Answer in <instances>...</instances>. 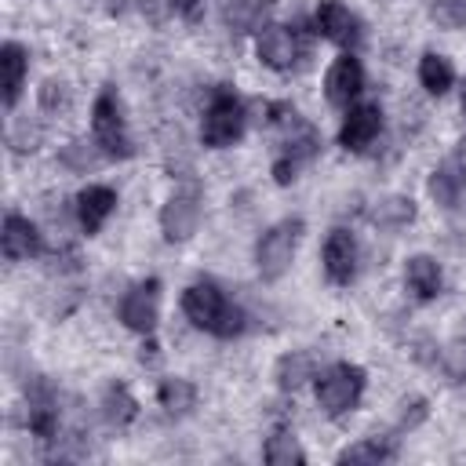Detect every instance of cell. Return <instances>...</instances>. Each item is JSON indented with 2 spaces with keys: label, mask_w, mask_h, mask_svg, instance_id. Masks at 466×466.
Returning <instances> with one entry per match:
<instances>
[{
  "label": "cell",
  "mask_w": 466,
  "mask_h": 466,
  "mask_svg": "<svg viewBox=\"0 0 466 466\" xmlns=\"http://www.w3.org/2000/svg\"><path fill=\"white\" fill-rule=\"evenodd\" d=\"M182 313L189 317L193 328L218 335V339H233L244 331V313L240 306H233L226 299V291L215 280H197L182 291Z\"/></svg>",
  "instance_id": "6da1fadb"
},
{
  "label": "cell",
  "mask_w": 466,
  "mask_h": 466,
  "mask_svg": "<svg viewBox=\"0 0 466 466\" xmlns=\"http://www.w3.org/2000/svg\"><path fill=\"white\" fill-rule=\"evenodd\" d=\"M244 135V106L229 87H218L200 120V142L211 149H226Z\"/></svg>",
  "instance_id": "7a4b0ae2"
},
{
  "label": "cell",
  "mask_w": 466,
  "mask_h": 466,
  "mask_svg": "<svg viewBox=\"0 0 466 466\" xmlns=\"http://www.w3.org/2000/svg\"><path fill=\"white\" fill-rule=\"evenodd\" d=\"M360 393H364V368H357V364L339 360L317 375V400L331 419L353 411Z\"/></svg>",
  "instance_id": "3957f363"
},
{
  "label": "cell",
  "mask_w": 466,
  "mask_h": 466,
  "mask_svg": "<svg viewBox=\"0 0 466 466\" xmlns=\"http://www.w3.org/2000/svg\"><path fill=\"white\" fill-rule=\"evenodd\" d=\"M299 237H302V222L299 218H284L277 226H269L258 244H255V266L262 273V280H280L295 258V248H299Z\"/></svg>",
  "instance_id": "277c9868"
},
{
  "label": "cell",
  "mask_w": 466,
  "mask_h": 466,
  "mask_svg": "<svg viewBox=\"0 0 466 466\" xmlns=\"http://www.w3.org/2000/svg\"><path fill=\"white\" fill-rule=\"evenodd\" d=\"M91 131H95V142H98V149L106 157H131V138H127L124 109H120V98L109 87L91 106Z\"/></svg>",
  "instance_id": "5b68a950"
},
{
  "label": "cell",
  "mask_w": 466,
  "mask_h": 466,
  "mask_svg": "<svg viewBox=\"0 0 466 466\" xmlns=\"http://www.w3.org/2000/svg\"><path fill=\"white\" fill-rule=\"evenodd\" d=\"M157 317H160V280H142V284H135L127 295H124V302H120V320H124V328H131V331H138V335H149L153 328H157Z\"/></svg>",
  "instance_id": "8992f818"
},
{
  "label": "cell",
  "mask_w": 466,
  "mask_h": 466,
  "mask_svg": "<svg viewBox=\"0 0 466 466\" xmlns=\"http://www.w3.org/2000/svg\"><path fill=\"white\" fill-rule=\"evenodd\" d=\"M200 222V193L197 186H186V189H175L160 211V229L167 240H186Z\"/></svg>",
  "instance_id": "52a82bcc"
},
{
  "label": "cell",
  "mask_w": 466,
  "mask_h": 466,
  "mask_svg": "<svg viewBox=\"0 0 466 466\" xmlns=\"http://www.w3.org/2000/svg\"><path fill=\"white\" fill-rule=\"evenodd\" d=\"M313 22H317V33L324 40L339 44V47H357L360 44V18L339 0H320Z\"/></svg>",
  "instance_id": "ba28073f"
},
{
  "label": "cell",
  "mask_w": 466,
  "mask_h": 466,
  "mask_svg": "<svg viewBox=\"0 0 466 466\" xmlns=\"http://www.w3.org/2000/svg\"><path fill=\"white\" fill-rule=\"evenodd\" d=\"M379 131H382V109L375 102L350 106L346 116H342V127H339V146L360 153V149H368L375 142Z\"/></svg>",
  "instance_id": "9c48e42d"
},
{
  "label": "cell",
  "mask_w": 466,
  "mask_h": 466,
  "mask_svg": "<svg viewBox=\"0 0 466 466\" xmlns=\"http://www.w3.org/2000/svg\"><path fill=\"white\" fill-rule=\"evenodd\" d=\"M360 87H364V69H360V62H357L350 51L339 55V58L328 66V73H324V95H328V102L350 109V102L360 95Z\"/></svg>",
  "instance_id": "30bf717a"
},
{
  "label": "cell",
  "mask_w": 466,
  "mask_h": 466,
  "mask_svg": "<svg viewBox=\"0 0 466 466\" xmlns=\"http://www.w3.org/2000/svg\"><path fill=\"white\" fill-rule=\"evenodd\" d=\"M255 51H258V62L262 66L284 73V69H291L299 62V36L288 25H266L262 36H258V44H255Z\"/></svg>",
  "instance_id": "8fae6325"
},
{
  "label": "cell",
  "mask_w": 466,
  "mask_h": 466,
  "mask_svg": "<svg viewBox=\"0 0 466 466\" xmlns=\"http://www.w3.org/2000/svg\"><path fill=\"white\" fill-rule=\"evenodd\" d=\"M324 273L335 284H350L357 273V240L350 229H331L324 240Z\"/></svg>",
  "instance_id": "7c38bea8"
},
{
  "label": "cell",
  "mask_w": 466,
  "mask_h": 466,
  "mask_svg": "<svg viewBox=\"0 0 466 466\" xmlns=\"http://www.w3.org/2000/svg\"><path fill=\"white\" fill-rule=\"evenodd\" d=\"M4 255L11 258V262H22V258H36L40 255V248H44V240H40V229L25 218V215H7L4 218Z\"/></svg>",
  "instance_id": "4fadbf2b"
},
{
  "label": "cell",
  "mask_w": 466,
  "mask_h": 466,
  "mask_svg": "<svg viewBox=\"0 0 466 466\" xmlns=\"http://www.w3.org/2000/svg\"><path fill=\"white\" fill-rule=\"evenodd\" d=\"M116 208V193L109 186H87L76 193V218L84 226V233H98L106 226V218Z\"/></svg>",
  "instance_id": "5bb4252c"
},
{
  "label": "cell",
  "mask_w": 466,
  "mask_h": 466,
  "mask_svg": "<svg viewBox=\"0 0 466 466\" xmlns=\"http://www.w3.org/2000/svg\"><path fill=\"white\" fill-rule=\"evenodd\" d=\"M404 284H408V291H411L419 302L437 299V295H441V284H444L437 258H430V255H411L408 266H404Z\"/></svg>",
  "instance_id": "9a60e30c"
},
{
  "label": "cell",
  "mask_w": 466,
  "mask_h": 466,
  "mask_svg": "<svg viewBox=\"0 0 466 466\" xmlns=\"http://www.w3.org/2000/svg\"><path fill=\"white\" fill-rule=\"evenodd\" d=\"M25 69H29V62H25V51L15 44V40H7L4 47H0V73H4V106L11 109L15 102H18V95H22V84H25Z\"/></svg>",
  "instance_id": "2e32d148"
},
{
  "label": "cell",
  "mask_w": 466,
  "mask_h": 466,
  "mask_svg": "<svg viewBox=\"0 0 466 466\" xmlns=\"http://www.w3.org/2000/svg\"><path fill=\"white\" fill-rule=\"evenodd\" d=\"M419 84H422L430 95H444V91L455 84L451 62H448L444 55H437V51H426V55L419 58Z\"/></svg>",
  "instance_id": "e0dca14e"
},
{
  "label": "cell",
  "mask_w": 466,
  "mask_h": 466,
  "mask_svg": "<svg viewBox=\"0 0 466 466\" xmlns=\"http://www.w3.org/2000/svg\"><path fill=\"white\" fill-rule=\"evenodd\" d=\"M430 193H433L437 204L455 208V200H459V193H462V167H459L455 157L444 160V164L433 171V178H430Z\"/></svg>",
  "instance_id": "ac0fdd59"
},
{
  "label": "cell",
  "mask_w": 466,
  "mask_h": 466,
  "mask_svg": "<svg viewBox=\"0 0 466 466\" xmlns=\"http://www.w3.org/2000/svg\"><path fill=\"white\" fill-rule=\"evenodd\" d=\"M102 415H106V422H113V426H127V422L138 415V404H135V397L127 393V386H120V382L106 386V393H102Z\"/></svg>",
  "instance_id": "d6986e66"
},
{
  "label": "cell",
  "mask_w": 466,
  "mask_h": 466,
  "mask_svg": "<svg viewBox=\"0 0 466 466\" xmlns=\"http://www.w3.org/2000/svg\"><path fill=\"white\" fill-rule=\"evenodd\" d=\"M266 462L269 466H291V462H306V451L299 448V437L288 426H277L273 437L266 441Z\"/></svg>",
  "instance_id": "ffe728a7"
},
{
  "label": "cell",
  "mask_w": 466,
  "mask_h": 466,
  "mask_svg": "<svg viewBox=\"0 0 466 466\" xmlns=\"http://www.w3.org/2000/svg\"><path fill=\"white\" fill-rule=\"evenodd\" d=\"M306 379H313V357L309 353L295 350V353H288V357L277 360V382H280V390H299Z\"/></svg>",
  "instance_id": "44dd1931"
},
{
  "label": "cell",
  "mask_w": 466,
  "mask_h": 466,
  "mask_svg": "<svg viewBox=\"0 0 466 466\" xmlns=\"http://www.w3.org/2000/svg\"><path fill=\"white\" fill-rule=\"evenodd\" d=\"M157 397H160V404L171 415H182V411H189L197 404V386L189 379H164L160 390H157Z\"/></svg>",
  "instance_id": "7402d4cb"
},
{
  "label": "cell",
  "mask_w": 466,
  "mask_h": 466,
  "mask_svg": "<svg viewBox=\"0 0 466 466\" xmlns=\"http://www.w3.org/2000/svg\"><path fill=\"white\" fill-rule=\"evenodd\" d=\"M386 459H393V444H386L379 437H368L339 455V462H386Z\"/></svg>",
  "instance_id": "603a6c76"
},
{
  "label": "cell",
  "mask_w": 466,
  "mask_h": 466,
  "mask_svg": "<svg viewBox=\"0 0 466 466\" xmlns=\"http://www.w3.org/2000/svg\"><path fill=\"white\" fill-rule=\"evenodd\" d=\"M200 0H175V7L182 11V15H193V7H197Z\"/></svg>",
  "instance_id": "cb8c5ba5"
},
{
  "label": "cell",
  "mask_w": 466,
  "mask_h": 466,
  "mask_svg": "<svg viewBox=\"0 0 466 466\" xmlns=\"http://www.w3.org/2000/svg\"><path fill=\"white\" fill-rule=\"evenodd\" d=\"M459 106H462V116H466V84H462V95H459Z\"/></svg>",
  "instance_id": "d4e9b609"
}]
</instances>
